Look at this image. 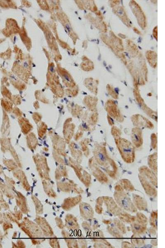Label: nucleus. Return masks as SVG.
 <instances>
[{
	"label": "nucleus",
	"mask_w": 165,
	"mask_h": 248,
	"mask_svg": "<svg viewBox=\"0 0 165 248\" xmlns=\"http://www.w3.org/2000/svg\"><path fill=\"white\" fill-rule=\"evenodd\" d=\"M120 141L118 144V148L120 152L122 155L123 158H125V161L126 160L130 162L132 160V158L134 157L133 146L127 140H121Z\"/></svg>",
	"instance_id": "obj_1"
},
{
	"label": "nucleus",
	"mask_w": 165,
	"mask_h": 248,
	"mask_svg": "<svg viewBox=\"0 0 165 248\" xmlns=\"http://www.w3.org/2000/svg\"><path fill=\"white\" fill-rule=\"evenodd\" d=\"M132 140L133 144L135 145L137 147L141 146L142 141V133L141 130L135 129L134 130L132 131Z\"/></svg>",
	"instance_id": "obj_2"
},
{
	"label": "nucleus",
	"mask_w": 165,
	"mask_h": 248,
	"mask_svg": "<svg viewBox=\"0 0 165 248\" xmlns=\"http://www.w3.org/2000/svg\"><path fill=\"white\" fill-rule=\"evenodd\" d=\"M122 195V196L119 197V203L125 209L130 210V208L132 207V203L130 200H129L127 197L123 195Z\"/></svg>",
	"instance_id": "obj_3"
},
{
	"label": "nucleus",
	"mask_w": 165,
	"mask_h": 248,
	"mask_svg": "<svg viewBox=\"0 0 165 248\" xmlns=\"http://www.w3.org/2000/svg\"><path fill=\"white\" fill-rule=\"evenodd\" d=\"M97 160H98L100 163H104L106 161L105 155L102 151L98 152L96 154Z\"/></svg>",
	"instance_id": "obj_4"
}]
</instances>
